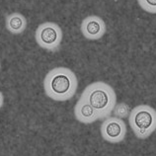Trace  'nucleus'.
<instances>
[{"instance_id": "obj_1", "label": "nucleus", "mask_w": 156, "mask_h": 156, "mask_svg": "<svg viewBox=\"0 0 156 156\" xmlns=\"http://www.w3.org/2000/svg\"><path fill=\"white\" fill-rule=\"evenodd\" d=\"M78 88V78L70 68L55 67L44 79L46 95L56 102H65L74 97Z\"/></svg>"}, {"instance_id": "obj_2", "label": "nucleus", "mask_w": 156, "mask_h": 156, "mask_svg": "<svg viewBox=\"0 0 156 156\" xmlns=\"http://www.w3.org/2000/svg\"><path fill=\"white\" fill-rule=\"evenodd\" d=\"M88 103L96 111L99 120L111 117L115 106L117 105V94L114 88L103 81H96L86 86L80 99Z\"/></svg>"}, {"instance_id": "obj_3", "label": "nucleus", "mask_w": 156, "mask_h": 156, "mask_svg": "<svg viewBox=\"0 0 156 156\" xmlns=\"http://www.w3.org/2000/svg\"><path fill=\"white\" fill-rule=\"evenodd\" d=\"M129 124L139 139L149 137L156 129V110L149 105H138L131 109Z\"/></svg>"}, {"instance_id": "obj_4", "label": "nucleus", "mask_w": 156, "mask_h": 156, "mask_svg": "<svg viewBox=\"0 0 156 156\" xmlns=\"http://www.w3.org/2000/svg\"><path fill=\"white\" fill-rule=\"evenodd\" d=\"M62 37L61 28L53 22L42 23L35 33V39L39 47L51 51H55L59 48Z\"/></svg>"}, {"instance_id": "obj_5", "label": "nucleus", "mask_w": 156, "mask_h": 156, "mask_svg": "<svg viewBox=\"0 0 156 156\" xmlns=\"http://www.w3.org/2000/svg\"><path fill=\"white\" fill-rule=\"evenodd\" d=\"M100 131L102 137L107 142L120 143L126 138L128 129L124 120L116 117H108L102 122Z\"/></svg>"}, {"instance_id": "obj_6", "label": "nucleus", "mask_w": 156, "mask_h": 156, "mask_svg": "<svg viewBox=\"0 0 156 156\" xmlns=\"http://www.w3.org/2000/svg\"><path fill=\"white\" fill-rule=\"evenodd\" d=\"M81 32L88 40H99L105 34V23L99 17L89 16L81 24Z\"/></svg>"}, {"instance_id": "obj_7", "label": "nucleus", "mask_w": 156, "mask_h": 156, "mask_svg": "<svg viewBox=\"0 0 156 156\" xmlns=\"http://www.w3.org/2000/svg\"><path fill=\"white\" fill-rule=\"evenodd\" d=\"M75 119L82 124H93L94 122L99 121V116L91 106L86 102L79 100L74 107Z\"/></svg>"}, {"instance_id": "obj_8", "label": "nucleus", "mask_w": 156, "mask_h": 156, "mask_svg": "<svg viewBox=\"0 0 156 156\" xmlns=\"http://www.w3.org/2000/svg\"><path fill=\"white\" fill-rule=\"evenodd\" d=\"M6 29L11 34L19 35L24 33L27 28V20L21 13H12L6 16Z\"/></svg>"}, {"instance_id": "obj_9", "label": "nucleus", "mask_w": 156, "mask_h": 156, "mask_svg": "<svg viewBox=\"0 0 156 156\" xmlns=\"http://www.w3.org/2000/svg\"><path fill=\"white\" fill-rule=\"evenodd\" d=\"M130 107L125 102H122V103H117V105L115 106V108L113 110V114L114 117L119 118V119H125V118H129V114H130Z\"/></svg>"}, {"instance_id": "obj_10", "label": "nucleus", "mask_w": 156, "mask_h": 156, "mask_svg": "<svg viewBox=\"0 0 156 156\" xmlns=\"http://www.w3.org/2000/svg\"><path fill=\"white\" fill-rule=\"evenodd\" d=\"M139 5L150 13H156V0H138Z\"/></svg>"}, {"instance_id": "obj_11", "label": "nucleus", "mask_w": 156, "mask_h": 156, "mask_svg": "<svg viewBox=\"0 0 156 156\" xmlns=\"http://www.w3.org/2000/svg\"><path fill=\"white\" fill-rule=\"evenodd\" d=\"M3 104H4V96H3V94H2V92L0 91V109L2 108V106H3Z\"/></svg>"}, {"instance_id": "obj_12", "label": "nucleus", "mask_w": 156, "mask_h": 156, "mask_svg": "<svg viewBox=\"0 0 156 156\" xmlns=\"http://www.w3.org/2000/svg\"><path fill=\"white\" fill-rule=\"evenodd\" d=\"M0 69H1V63H0Z\"/></svg>"}]
</instances>
